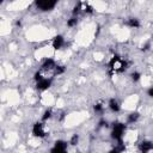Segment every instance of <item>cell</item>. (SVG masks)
Listing matches in <instances>:
<instances>
[{"instance_id":"14","label":"cell","mask_w":153,"mask_h":153,"mask_svg":"<svg viewBox=\"0 0 153 153\" xmlns=\"http://www.w3.org/2000/svg\"><path fill=\"white\" fill-rule=\"evenodd\" d=\"M130 76H131V80H133L134 82H136V81H139V80L141 79V74H140L139 72H133V73L130 74Z\"/></svg>"},{"instance_id":"18","label":"cell","mask_w":153,"mask_h":153,"mask_svg":"<svg viewBox=\"0 0 153 153\" xmlns=\"http://www.w3.org/2000/svg\"><path fill=\"white\" fill-rule=\"evenodd\" d=\"M76 24H78V19H76V17H73V18L68 19V22H67V25H68L69 27H73V26H75Z\"/></svg>"},{"instance_id":"20","label":"cell","mask_w":153,"mask_h":153,"mask_svg":"<svg viewBox=\"0 0 153 153\" xmlns=\"http://www.w3.org/2000/svg\"><path fill=\"white\" fill-rule=\"evenodd\" d=\"M42 78H43V76H42V75H41V72H39V71H38V72H36V73H35V76H33V79H35V80H36V81H38V80H41V79H42Z\"/></svg>"},{"instance_id":"24","label":"cell","mask_w":153,"mask_h":153,"mask_svg":"<svg viewBox=\"0 0 153 153\" xmlns=\"http://www.w3.org/2000/svg\"><path fill=\"white\" fill-rule=\"evenodd\" d=\"M57 1H59V0H57Z\"/></svg>"},{"instance_id":"23","label":"cell","mask_w":153,"mask_h":153,"mask_svg":"<svg viewBox=\"0 0 153 153\" xmlns=\"http://www.w3.org/2000/svg\"><path fill=\"white\" fill-rule=\"evenodd\" d=\"M149 49V43H147L145 47H142V50H148Z\"/></svg>"},{"instance_id":"10","label":"cell","mask_w":153,"mask_h":153,"mask_svg":"<svg viewBox=\"0 0 153 153\" xmlns=\"http://www.w3.org/2000/svg\"><path fill=\"white\" fill-rule=\"evenodd\" d=\"M108 106H109V109H110L111 111H114V112H118V111L121 110V105H120L118 100L115 99V98H111V99L109 100Z\"/></svg>"},{"instance_id":"4","label":"cell","mask_w":153,"mask_h":153,"mask_svg":"<svg viewBox=\"0 0 153 153\" xmlns=\"http://www.w3.org/2000/svg\"><path fill=\"white\" fill-rule=\"evenodd\" d=\"M32 134L36 137H44L47 135L45 134V130H44V127H43V124L41 122H37V123L33 124V127H32Z\"/></svg>"},{"instance_id":"6","label":"cell","mask_w":153,"mask_h":153,"mask_svg":"<svg viewBox=\"0 0 153 153\" xmlns=\"http://www.w3.org/2000/svg\"><path fill=\"white\" fill-rule=\"evenodd\" d=\"M66 149H67V142L63 140H57V141H55V145L51 148V152L53 153H62V152H66Z\"/></svg>"},{"instance_id":"8","label":"cell","mask_w":153,"mask_h":153,"mask_svg":"<svg viewBox=\"0 0 153 153\" xmlns=\"http://www.w3.org/2000/svg\"><path fill=\"white\" fill-rule=\"evenodd\" d=\"M139 149L141 152H149V151L153 149V142L152 141H148V140H143V141L140 142Z\"/></svg>"},{"instance_id":"3","label":"cell","mask_w":153,"mask_h":153,"mask_svg":"<svg viewBox=\"0 0 153 153\" xmlns=\"http://www.w3.org/2000/svg\"><path fill=\"white\" fill-rule=\"evenodd\" d=\"M57 0H36V6L42 11H50L55 7Z\"/></svg>"},{"instance_id":"22","label":"cell","mask_w":153,"mask_h":153,"mask_svg":"<svg viewBox=\"0 0 153 153\" xmlns=\"http://www.w3.org/2000/svg\"><path fill=\"white\" fill-rule=\"evenodd\" d=\"M106 126H108V122H106V121L103 120V121L99 122V127H106Z\"/></svg>"},{"instance_id":"1","label":"cell","mask_w":153,"mask_h":153,"mask_svg":"<svg viewBox=\"0 0 153 153\" xmlns=\"http://www.w3.org/2000/svg\"><path fill=\"white\" fill-rule=\"evenodd\" d=\"M109 67H110V69L112 72L121 73V72H123V71H126L128 68V63L126 61H123L120 56H114L109 62Z\"/></svg>"},{"instance_id":"17","label":"cell","mask_w":153,"mask_h":153,"mask_svg":"<svg viewBox=\"0 0 153 153\" xmlns=\"http://www.w3.org/2000/svg\"><path fill=\"white\" fill-rule=\"evenodd\" d=\"M78 142H79V135H78V134H74V135L71 137L69 143H71L72 146H75V145H78Z\"/></svg>"},{"instance_id":"11","label":"cell","mask_w":153,"mask_h":153,"mask_svg":"<svg viewBox=\"0 0 153 153\" xmlns=\"http://www.w3.org/2000/svg\"><path fill=\"white\" fill-rule=\"evenodd\" d=\"M129 27H131V29H137V27H140V20L137 19V18H129L128 20H127V23H126Z\"/></svg>"},{"instance_id":"21","label":"cell","mask_w":153,"mask_h":153,"mask_svg":"<svg viewBox=\"0 0 153 153\" xmlns=\"http://www.w3.org/2000/svg\"><path fill=\"white\" fill-rule=\"evenodd\" d=\"M147 96L151 97V98H153V86H151V87L147 90Z\"/></svg>"},{"instance_id":"12","label":"cell","mask_w":153,"mask_h":153,"mask_svg":"<svg viewBox=\"0 0 153 153\" xmlns=\"http://www.w3.org/2000/svg\"><path fill=\"white\" fill-rule=\"evenodd\" d=\"M139 118H140V114H139L137 111H134V112H130V114L128 115L127 122H128V123H134V122H136Z\"/></svg>"},{"instance_id":"19","label":"cell","mask_w":153,"mask_h":153,"mask_svg":"<svg viewBox=\"0 0 153 153\" xmlns=\"http://www.w3.org/2000/svg\"><path fill=\"white\" fill-rule=\"evenodd\" d=\"M82 10H84V12H86V13H92V12H93L92 6H91V5H87V4L82 7Z\"/></svg>"},{"instance_id":"5","label":"cell","mask_w":153,"mask_h":153,"mask_svg":"<svg viewBox=\"0 0 153 153\" xmlns=\"http://www.w3.org/2000/svg\"><path fill=\"white\" fill-rule=\"evenodd\" d=\"M50 86H51V79H48V78H42L41 80L36 81V88H37L38 91H44V90H48Z\"/></svg>"},{"instance_id":"7","label":"cell","mask_w":153,"mask_h":153,"mask_svg":"<svg viewBox=\"0 0 153 153\" xmlns=\"http://www.w3.org/2000/svg\"><path fill=\"white\" fill-rule=\"evenodd\" d=\"M63 44H65V38H63V36L57 35V36L54 37V39H53V48H54L55 50L61 49V48L63 47Z\"/></svg>"},{"instance_id":"2","label":"cell","mask_w":153,"mask_h":153,"mask_svg":"<svg viewBox=\"0 0 153 153\" xmlns=\"http://www.w3.org/2000/svg\"><path fill=\"white\" fill-rule=\"evenodd\" d=\"M124 131H126V124L122 122H115L112 126V130H111V137L114 140L121 142Z\"/></svg>"},{"instance_id":"9","label":"cell","mask_w":153,"mask_h":153,"mask_svg":"<svg viewBox=\"0 0 153 153\" xmlns=\"http://www.w3.org/2000/svg\"><path fill=\"white\" fill-rule=\"evenodd\" d=\"M55 66H56V63H55L54 59H45L42 63V69L43 71H51L55 68Z\"/></svg>"},{"instance_id":"16","label":"cell","mask_w":153,"mask_h":153,"mask_svg":"<svg viewBox=\"0 0 153 153\" xmlns=\"http://www.w3.org/2000/svg\"><path fill=\"white\" fill-rule=\"evenodd\" d=\"M51 115H53V112H51V110H50V109L45 110V111H44V114H43V116H42V121H47V120H49V118L51 117Z\"/></svg>"},{"instance_id":"13","label":"cell","mask_w":153,"mask_h":153,"mask_svg":"<svg viewBox=\"0 0 153 153\" xmlns=\"http://www.w3.org/2000/svg\"><path fill=\"white\" fill-rule=\"evenodd\" d=\"M65 67L63 66H55V68H54V74L55 75H60V74H62L63 72H65Z\"/></svg>"},{"instance_id":"15","label":"cell","mask_w":153,"mask_h":153,"mask_svg":"<svg viewBox=\"0 0 153 153\" xmlns=\"http://www.w3.org/2000/svg\"><path fill=\"white\" fill-rule=\"evenodd\" d=\"M93 109H94V111H96V112L102 114V112H103V110H104V105H103L102 103H97V104H94Z\"/></svg>"}]
</instances>
